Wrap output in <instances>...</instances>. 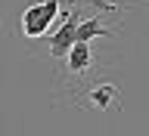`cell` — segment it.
Returning a JSON list of instances; mask_svg holds the SVG:
<instances>
[{"mask_svg":"<svg viewBox=\"0 0 149 136\" xmlns=\"http://www.w3.org/2000/svg\"><path fill=\"white\" fill-rule=\"evenodd\" d=\"M96 6H102V9H112V3H106V0H93Z\"/></svg>","mask_w":149,"mask_h":136,"instance_id":"cell-6","label":"cell"},{"mask_svg":"<svg viewBox=\"0 0 149 136\" xmlns=\"http://www.w3.org/2000/svg\"><path fill=\"white\" fill-rule=\"evenodd\" d=\"M90 59H93V53H90V43H72V50L65 53L68 71H74V74L87 71V68H90Z\"/></svg>","mask_w":149,"mask_h":136,"instance_id":"cell-3","label":"cell"},{"mask_svg":"<svg viewBox=\"0 0 149 136\" xmlns=\"http://www.w3.org/2000/svg\"><path fill=\"white\" fill-rule=\"evenodd\" d=\"M106 34H109V28L102 25L100 19H84L74 28V43H90L93 37H106Z\"/></svg>","mask_w":149,"mask_h":136,"instance_id":"cell-4","label":"cell"},{"mask_svg":"<svg viewBox=\"0 0 149 136\" xmlns=\"http://www.w3.org/2000/svg\"><path fill=\"white\" fill-rule=\"evenodd\" d=\"M118 102V87L115 84H96L90 90V105L93 108H112Z\"/></svg>","mask_w":149,"mask_h":136,"instance_id":"cell-5","label":"cell"},{"mask_svg":"<svg viewBox=\"0 0 149 136\" xmlns=\"http://www.w3.org/2000/svg\"><path fill=\"white\" fill-rule=\"evenodd\" d=\"M59 16V0H40V3H31L22 12V34L25 37H44L53 25V19Z\"/></svg>","mask_w":149,"mask_h":136,"instance_id":"cell-1","label":"cell"},{"mask_svg":"<svg viewBox=\"0 0 149 136\" xmlns=\"http://www.w3.org/2000/svg\"><path fill=\"white\" fill-rule=\"evenodd\" d=\"M78 12H65V22L59 28H56L53 34H50V53L56 56V59H65V53L72 50L74 43V28H78Z\"/></svg>","mask_w":149,"mask_h":136,"instance_id":"cell-2","label":"cell"}]
</instances>
